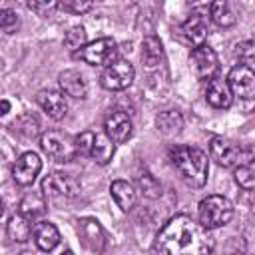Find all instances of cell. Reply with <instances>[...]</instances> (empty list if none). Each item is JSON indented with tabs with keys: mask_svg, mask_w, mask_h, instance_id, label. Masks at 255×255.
<instances>
[{
	"mask_svg": "<svg viewBox=\"0 0 255 255\" xmlns=\"http://www.w3.org/2000/svg\"><path fill=\"white\" fill-rule=\"evenodd\" d=\"M153 249L157 255H211L213 237L189 215H175L157 233Z\"/></svg>",
	"mask_w": 255,
	"mask_h": 255,
	"instance_id": "1",
	"label": "cell"
},
{
	"mask_svg": "<svg viewBox=\"0 0 255 255\" xmlns=\"http://www.w3.org/2000/svg\"><path fill=\"white\" fill-rule=\"evenodd\" d=\"M169 161L179 171L181 179L191 187H201L207 181L209 161L207 153L193 145H173L169 147Z\"/></svg>",
	"mask_w": 255,
	"mask_h": 255,
	"instance_id": "2",
	"label": "cell"
},
{
	"mask_svg": "<svg viewBox=\"0 0 255 255\" xmlns=\"http://www.w3.org/2000/svg\"><path fill=\"white\" fill-rule=\"evenodd\" d=\"M197 217H199V225H203L205 229H215L231 221L233 205L223 195H207L199 201Z\"/></svg>",
	"mask_w": 255,
	"mask_h": 255,
	"instance_id": "3",
	"label": "cell"
},
{
	"mask_svg": "<svg viewBox=\"0 0 255 255\" xmlns=\"http://www.w3.org/2000/svg\"><path fill=\"white\" fill-rule=\"evenodd\" d=\"M207 26H209V10H207V6H197L191 10L189 18L179 26L177 38L181 44H185L189 48H197V46L205 44Z\"/></svg>",
	"mask_w": 255,
	"mask_h": 255,
	"instance_id": "4",
	"label": "cell"
},
{
	"mask_svg": "<svg viewBox=\"0 0 255 255\" xmlns=\"http://www.w3.org/2000/svg\"><path fill=\"white\" fill-rule=\"evenodd\" d=\"M40 145L42 151L58 161V163H68L76 157V147H74V137L60 131V129H48L40 135Z\"/></svg>",
	"mask_w": 255,
	"mask_h": 255,
	"instance_id": "5",
	"label": "cell"
},
{
	"mask_svg": "<svg viewBox=\"0 0 255 255\" xmlns=\"http://www.w3.org/2000/svg\"><path fill=\"white\" fill-rule=\"evenodd\" d=\"M209 155L221 167H233V165H239V163L253 161L251 151H243L237 143H233L231 139L221 137V135L211 137V141H209Z\"/></svg>",
	"mask_w": 255,
	"mask_h": 255,
	"instance_id": "6",
	"label": "cell"
},
{
	"mask_svg": "<svg viewBox=\"0 0 255 255\" xmlns=\"http://www.w3.org/2000/svg\"><path fill=\"white\" fill-rule=\"evenodd\" d=\"M116 56H118V46L116 40L112 38H98L74 54V58H80L90 66H110L116 60Z\"/></svg>",
	"mask_w": 255,
	"mask_h": 255,
	"instance_id": "7",
	"label": "cell"
},
{
	"mask_svg": "<svg viewBox=\"0 0 255 255\" xmlns=\"http://www.w3.org/2000/svg\"><path fill=\"white\" fill-rule=\"evenodd\" d=\"M80 191L78 181L64 171H54L42 179V195L46 199H70Z\"/></svg>",
	"mask_w": 255,
	"mask_h": 255,
	"instance_id": "8",
	"label": "cell"
},
{
	"mask_svg": "<svg viewBox=\"0 0 255 255\" xmlns=\"http://www.w3.org/2000/svg\"><path fill=\"white\" fill-rule=\"evenodd\" d=\"M133 76H135V70L128 60H114L110 66L104 68V72L100 76V84L106 90L120 92V90H126L131 86Z\"/></svg>",
	"mask_w": 255,
	"mask_h": 255,
	"instance_id": "9",
	"label": "cell"
},
{
	"mask_svg": "<svg viewBox=\"0 0 255 255\" xmlns=\"http://www.w3.org/2000/svg\"><path fill=\"white\" fill-rule=\"evenodd\" d=\"M189 66H191L193 74L199 80H211V78L217 76L219 60H217V54H215L213 48H209L207 44H201V46H197V48L191 50Z\"/></svg>",
	"mask_w": 255,
	"mask_h": 255,
	"instance_id": "10",
	"label": "cell"
},
{
	"mask_svg": "<svg viewBox=\"0 0 255 255\" xmlns=\"http://www.w3.org/2000/svg\"><path fill=\"white\" fill-rule=\"evenodd\" d=\"M227 88L231 92V96H239L241 100H251L255 96V74H253V68H247V66H233L229 70V76H227Z\"/></svg>",
	"mask_w": 255,
	"mask_h": 255,
	"instance_id": "11",
	"label": "cell"
},
{
	"mask_svg": "<svg viewBox=\"0 0 255 255\" xmlns=\"http://www.w3.org/2000/svg\"><path fill=\"white\" fill-rule=\"evenodd\" d=\"M78 235H80L82 243L96 253H102L108 245V235H106L104 227L100 225V221L94 217H84L78 221Z\"/></svg>",
	"mask_w": 255,
	"mask_h": 255,
	"instance_id": "12",
	"label": "cell"
},
{
	"mask_svg": "<svg viewBox=\"0 0 255 255\" xmlns=\"http://www.w3.org/2000/svg\"><path fill=\"white\" fill-rule=\"evenodd\" d=\"M42 169V159L34 151H24L12 165V177L18 185H32Z\"/></svg>",
	"mask_w": 255,
	"mask_h": 255,
	"instance_id": "13",
	"label": "cell"
},
{
	"mask_svg": "<svg viewBox=\"0 0 255 255\" xmlns=\"http://www.w3.org/2000/svg\"><path fill=\"white\" fill-rule=\"evenodd\" d=\"M104 128H106V135L114 141V143H124L129 139L131 135V120L128 114L120 112V110H114L106 116V122H104Z\"/></svg>",
	"mask_w": 255,
	"mask_h": 255,
	"instance_id": "14",
	"label": "cell"
},
{
	"mask_svg": "<svg viewBox=\"0 0 255 255\" xmlns=\"http://www.w3.org/2000/svg\"><path fill=\"white\" fill-rule=\"evenodd\" d=\"M36 102L52 120H62L68 112V102L64 94L56 90H40L36 96Z\"/></svg>",
	"mask_w": 255,
	"mask_h": 255,
	"instance_id": "15",
	"label": "cell"
},
{
	"mask_svg": "<svg viewBox=\"0 0 255 255\" xmlns=\"http://www.w3.org/2000/svg\"><path fill=\"white\" fill-rule=\"evenodd\" d=\"M205 100L211 108L215 110H227L233 102V96L227 88V82L223 78H211L207 80V86H205Z\"/></svg>",
	"mask_w": 255,
	"mask_h": 255,
	"instance_id": "16",
	"label": "cell"
},
{
	"mask_svg": "<svg viewBox=\"0 0 255 255\" xmlns=\"http://www.w3.org/2000/svg\"><path fill=\"white\" fill-rule=\"evenodd\" d=\"M58 84H60V90L66 96H70V98L84 100L88 96V84H86L84 76L80 72H76V70H64V72H60Z\"/></svg>",
	"mask_w": 255,
	"mask_h": 255,
	"instance_id": "17",
	"label": "cell"
},
{
	"mask_svg": "<svg viewBox=\"0 0 255 255\" xmlns=\"http://www.w3.org/2000/svg\"><path fill=\"white\" fill-rule=\"evenodd\" d=\"M48 209V199L42 195V193H26L22 199H20V205H18V213L24 215L26 219H30L32 223H38L44 213Z\"/></svg>",
	"mask_w": 255,
	"mask_h": 255,
	"instance_id": "18",
	"label": "cell"
},
{
	"mask_svg": "<svg viewBox=\"0 0 255 255\" xmlns=\"http://www.w3.org/2000/svg\"><path fill=\"white\" fill-rule=\"evenodd\" d=\"M32 237L40 251H52L60 243V231L50 221H38L32 229Z\"/></svg>",
	"mask_w": 255,
	"mask_h": 255,
	"instance_id": "19",
	"label": "cell"
},
{
	"mask_svg": "<svg viewBox=\"0 0 255 255\" xmlns=\"http://www.w3.org/2000/svg\"><path fill=\"white\" fill-rule=\"evenodd\" d=\"M114 151H116V143H114L104 131L94 133L92 147H90V157H92L96 163H100V165L110 163V159L114 157Z\"/></svg>",
	"mask_w": 255,
	"mask_h": 255,
	"instance_id": "20",
	"label": "cell"
},
{
	"mask_svg": "<svg viewBox=\"0 0 255 255\" xmlns=\"http://www.w3.org/2000/svg\"><path fill=\"white\" fill-rule=\"evenodd\" d=\"M110 193H112L116 205H118L122 211L133 209L137 197H135V189H133L131 183H128V181H124V179H116V181H112V185H110Z\"/></svg>",
	"mask_w": 255,
	"mask_h": 255,
	"instance_id": "21",
	"label": "cell"
},
{
	"mask_svg": "<svg viewBox=\"0 0 255 255\" xmlns=\"http://www.w3.org/2000/svg\"><path fill=\"white\" fill-rule=\"evenodd\" d=\"M34 225H36V223H32V221L26 219L24 215L14 213V215L10 217V221H8V225H6V233H8V237H10L12 241L24 243V241H28V239L32 237Z\"/></svg>",
	"mask_w": 255,
	"mask_h": 255,
	"instance_id": "22",
	"label": "cell"
},
{
	"mask_svg": "<svg viewBox=\"0 0 255 255\" xmlns=\"http://www.w3.org/2000/svg\"><path fill=\"white\" fill-rule=\"evenodd\" d=\"M207 10H209V18H211L219 28H229V26H233V24L237 22L235 10H233L231 4L225 2V0H217V2H213Z\"/></svg>",
	"mask_w": 255,
	"mask_h": 255,
	"instance_id": "23",
	"label": "cell"
},
{
	"mask_svg": "<svg viewBox=\"0 0 255 255\" xmlns=\"http://www.w3.org/2000/svg\"><path fill=\"white\" fill-rule=\"evenodd\" d=\"M141 60H143V64L147 68H153V66L161 64V60H163V48H161V42L155 36L143 38V42H141Z\"/></svg>",
	"mask_w": 255,
	"mask_h": 255,
	"instance_id": "24",
	"label": "cell"
},
{
	"mask_svg": "<svg viewBox=\"0 0 255 255\" xmlns=\"http://www.w3.org/2000/svg\"><path fill=\"white\" fill-rule=\"evenodd\" d=\"M155 124H157V129L163 131L165 135H175V133H179L181 128H183V118H181V114L175 112V110H165V112H161V114L157 116Z\"/></svg>",
	"mask_w": 255,
	"mask_h": 255,
	"instance_id": "25",
	"label": "cell"
},
{
	"mask_svg": "<svg viewBox=\"0 0 255 255\" xmlns=\"http://www.w3.org/2000/svg\"><path fill=\"white\" fill-rule=\"evenodd\" d=\"M235 181L245 191H251L253 189V185H255V167H253V161L239 163L235 167Z\"/></svg>",
	"mask_w": 255,
	"mask_h": 255,
	"instance_id": "26",
	"label": "cell"
},
{
	"mask_svg": "<svg viewBox=\"0 0 255 255\" xmlns=\"http://www.w3.org/2000/svg\"><path fill=\"white\" fill-rule=\"evenodd\" d=\"M64 44H66V48L72 50L74 54L80 52V50L86 46V30H84V26H74V28H70V30L66 32V36H64Z\"/></svg>",
	"mask_w": 255,
	"mask_h": 255,
	"instance_id": "27",
	"label": "cell"
},
{
	"mask_svg": "<svg viewBox=\"0 0 255 255\" xmlns=\"http://www.w3.org/2000/svg\"><path fill=\"white\" fill-rule=\"evenodd\" d=\"M38 128H40V124H38L36 116H32V114H22L14 122V129L20 131L24 137H34L38 133Z\"/></svg>",
	"mask_w": 255,
	"mask_h": 255,
	"instance_id": "28",
	"label": "cell"
},
{
	"mask_svg": "<svg viewBox=\"0 0 255 255\" xmlns=\"http://www.w3.org/2000/svg\"><path fill=\"white\" fill-rule=\"evenodd\" d=\"M235 56L239 58V64L241 66L251 68L253 66V58H255V44L251 40H245V42L237 44L235 46Z\"/></svg>",
	"mask_w": 255,
	"mask_h": 255,
	"instance_id": "29",
	"label": "cell"
},
{
	"mask_svg": "<svg viewBox=\"0 0 255 255\" xmlns=\"http://www.w3.org/2000/svg\"><path fill=\"white\" fill-rule=\"evenodd\" d=\"M18 14L14 12V10H10V8H0V28L4 30V32H8V34H12V32H16L18 30Z\"/></svg>",
	"mask_w": 255,
	"mask_h": 255,
	"instance_id": "30",
	"label": "cell"
},
{
	"mask_svg": "<svg viewBox=\"0 0 255 255\" xmlns=\"http://www.w3.org/2000/svg\"><path fill=\"white\" fill-rule=\"evenodd\" d=\"M92 139H94V131H82L80 135H76V137H74L76 155H90Z\"/></svg>",
	"mask_w": 255,
	"mask_h": 255,
	"instance_id": "31",
	"label": "cell"
},
{
	"mask_svg": "<svg viewBox=\"0 0 255 255\" xmlns=\"http://www.w3.org/2000/svg\"><path fill=\"white\" fill-rule=\"evenodd\" d=\"M58 8H62L66 12H72V14H84V12L92 10L94 4L84 2V0H64V2H58Z\"/></svg>",
	"mask_w": 255,
	"mask_h": 255,
	"instance_id": "32",
	"label": "cell"
},
{
	"mask_svg": "<svg viewBox=\"0 0 255 255\" xmlns=\"http://www.w3.org/2000/svg\"><path fill=\"white\" fill-rule=\"evenodd\" d=\"M139 185H141V189H143V193H145L147 197H157V195H159V183H157L149 173L139 175Z\"/></svg>",
	"mask_w": 255,
	"mask_h": 255,
	"instance_id": "33",
	"label": "cell"
},
{
	"mask_svg": "<svg viewBox=\"0 0 255 255\" xmlns=\"http://www.w3.org/2000/svg\"><path fill=\"white\" fill-rule=\"evenodd\" d=\"M28 8H30V10H36L40 16H46L50 10L58 8V2H46V0H44V2H38V0H36V2H28Z\"/></svg>",
	"mask_w": 255,
	"mask_h": 255,
	"instance_id": "34",
	"label": "cell"
},
{
	"mask_svg": "<svg viewBox=\"0 0 255 255\" xmlns=\"http://www.w3.org/2000/svg\"><path fill=\"white\" fill-rule=\"evenodd\" d=\"M8 112H10V102L8 100H0V116H4Z\"/></svg>",
	"mask_w": 255,
	"mask_h": 255,
	"instance_id": "35",
	"label": "cell"
},
{
	"mask_svg": "<svg viewBox=\"0 0 255 255\" xmlns=\"http://www.w3.org/2000/svg\"><path fill=\"white\" fill-rule=\"evenodd\" d=\"M2 213H4V201H2V197H0V217H2Z\"/></svg>",
	"mask_w": 255,
	"mask_h": 255,
	"instance_id": "36",
	"label": "cell"
},
{
	"mask_svg": "<svg viewBox=\"0 0 255 255\" xmlns=\"http://www.w3.org/2000/svg\"><path fill=\"white\" fill-rule=\"evenodd\" d=\"M20 255H36V253H30V251H22Z\"/></svg>",
	"mask_w": 255,
	"mask_h": 255,
	"instance_id": "37",
	"label": "cell"
},
{
	"mask_svg": "<svg viewBox=\"0 0 255 255\" xmlns=\"http://www.w3.org/2000/svg\"><path fill=\"white\" fill-rule=\"evenodd\" d=\"M62 255H74V253H72V251H70V249H68V251H64V253H62Z\"/></svg>",
	"mask_w": 255,
	"mask_h": 255,
	"instance_id": "38",
	"label": "cell"
}]
</instances>
